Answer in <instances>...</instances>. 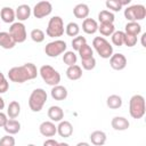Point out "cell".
<instances>
[{
  "label": "cell",
  "mask_w": 146,
  "mask_h": 146,
  "mask_svg": "<svg viewBox=\"0 0 146 146\" xmlns=\"http://www.w3.org/2000/svg\"><path fill=\"white\" fill-rule=\"evenodd\" d=\"M66 76L70 80H79L82 76V70H81V67L79 65H76V64L70 65L68 68L66 70Z\"/></svg>",
  "instance_id": "cell-21"
},
{
  "label": "cell",
  "mask_w": 146,
  "mask_h": 146,
  "mask_svg": "<svg viewBox=\"0 0 146 146\" xmlns=\"http://www.w3.org/2000/svg\"><path fill=\"white\" fill-rule=\"evenodd\" d=\"M8 88H9V83H8V81H7L6 79L0 82V94L6 92V91L8 90Z\"/></svg>",
  "instance_id": "cell-40"
},
{
  "label": "cell",
  "mask_w": 146,
  "mask_h": 146,
  "mask_svg": "<svg viewBox=\"0 0 146 146\" xmlns=\"http://www.w3.org/2000/svg\"><path fill=\"white\" fill-rule=\"evenodd\" d=\"M115 19L113 13L108 11V10H102L98 14V21L99 23H113Z\"/></svg>",
  "instance_id": "cell-29"
},
{
  "label": "cell",
  "mask_w": 146,
  "mask_h": 146,
  "mask_svg": "<svg viewBox=\"0 0 146 146\" xmlns=\"http://www.w3.org/2000/svg\"><path fill=\"white\" fill-rule=\"evenodd\" d=\"M21 113V105L18 102L13 100L9 103L8 105V110H7V115L10 119H16Z\"/></svg>",
  "instance_id": "cell-25"
},
{
  "label": "cell",
  "mask_w": 146,
  "mask_h": 146,
  "mask_svg": "<svg viewBox=\"0 0 146 146\" xmlns=\"http://www.w3.org/2000/svg\"><path fill=\"white\" fill-rule=\"evenodd\" d=\"M16 42L11 38L9 32H0V47L5 49H11L14 48Z\"/></svg>",
  "instance_id": "cell-15"
},
{
  "label": "cell",
  "mask_w": 146,
  "mask_h": 146,
  "mask_svg": "<svg viewBox=\"0 0 146 146\" xmlns=\"http://www.w3.org/2000/svg\"><path fill=\"white\" fill-rule=\"evenodd\" d=\"M40 133L44 137H52L57 132V127L51 122V121H44L40 124L39 127Z\"/></svg>",
  "instance_id": "cell-12"
},
{
  "label": "cell",
  "mask_w": 146,
  "mask_h": 146,
  "mask_svg": "<svg viewBox=\"0 0 146 146\" xmlns=\"http://www.w3.org/2000/svg\"><path fill=\"white\" fill-rule=\"evenodd\" d=\"M79 55H80V57H81V59H87V58H90V57H92V55H94V51H92V49H91V47L90 46H88L87 43H84L79 50Z\"/></svg>",
  "instance_id": "cell-31"
},
{
  "label": "cell",
  "mask_w": 146,
  "mask_h": 146,
  "mask_svg": "<svg viewBox=\"0 0 146 146\" xmlns=\"http://www.w3.org/2000/svg\"><path fill=\"white\" fill-rule=\"evenodd\" d=\"M66 42L63 40H55L49 42L46 47H44V52L47 56L49 57H57L59 55H62L65 50H66Z\"/></svg>",
  "instance_id": "cell-8"
},
{
  "label": "cell",
  "mask_w": 146,
  "mask_h": 146,
  "mask_svg": "<svg viewBox=\"0 0 146 146\" xmlns=\"http://www.w3.org/2000/svg\"><path fill=\"white\" fill-rule=\"evenodd\" d=\"M145 98L141 95H133L129 102V113L133 119H141L145 115Z\"/></svg>",
  "instance_id": "cell-2"
},
{
  "label": "cell",
  "mask_w": 146,
  "mask_h": 146,
  "mask_svg": "<svg viewBox=\"0 0 146 146\" xmlns=\"http://www.w3.org/2000/svg\"><path fill=\"white\" fill-rule=\"evenodd\" d=\"M0 145H1V146H14V145H15V139H14V137H11L10 135L3 136V137L0 139Z\"/></svg>",
  "instance_id": "cell-39"
},
{
  "label": "cell",
  "mask_w": 146,
  "mask_h": 146,
  "mask_svg": "<svg viewBox=\"0 0 146 146\" xmlns=\"http://www.w3.org/2000/svg\"><path fill=\"white\" fill-rule=\"evenodd\" d=\"M124 29H125V33L127 34H131V35H136V36L141 32V26L137 22H129V23H127Z\"/></svg>",
  "instance_id": "cell-27"
},
{
  "label": "cell",
  "mask_w": 146,
  "mask_h": 146,
  "mask_svg": "<svg viewBox=\"0 0 146 146\" xmlns=\"http://www.w3.org/2000/svg\"><path fill=\"white\" fill-rule=\"evenodd\" d=\"M81 64H82V67L87 71H90V70H94L95 66H96V59L92 57L90 58H87V59H81Z\"/></svg>",
  "instance_id": "cell-35"
},
{
  "label": "cell",
  "mask_w": 146,
  "mask_h": 146,
  "mask_svg": "<svg viewBox=\"0 0 146 146\" xmlns=\"http://www.w3.org/2000/svg\"><path fill=\"white\" fill-rule=\"evenodd\" d=\"M88 145H89L88 143H79L78 144V146H88Z\"/></svg>",
  "instance_id": "cell-46"
},
{
  "label": "cell",
  "mask_w": 146,
  "mask_h": 146,
  "mask_svg": "<svg viewBox=\"0 0 146 146\" xmlns=\"http://www.w3.org/2000/svg\"><path fill=\"white\" fill-rule=\"evenodd\" d=\"M46 33L50 38H58L64 34V22L59 16H54L49 19Z\"/></svg>",
  "instance_id": "cell-6"
},
{
  "label": "cell",
  "mask_w": 146,
  "mask_h": 146,
  "mask_svg": "<svg viewBox=\"0 0 146 146\" xmlns=\"http://www.w3.org/2000/svg\"><path fill=\"white\" fill-rule=\"evenodd\" d=\"M82 30L87 34H94L98 31V24L92 18H84L82 23Z\"/></svg>",
  "instance_id": "cell-17"
},
{
  "label": "cell",
  "mask_w": 146,
  "mask_h": 146,
  "mask_svg": "<svg viewBox=\"0 0 146 146\" xmlns=\"http://www.w3.org/2000/svg\"><path fill=\"white\" fill-rule=\"evenodd\" d=\"M3 129L9 135H15L21 130V123L18 121H16L15 119H9V120H7L6 124L3 125Z\"/></svg>",
  "instance_id": "cell-22"
},
{
  "label": "cell",
  "mask_w": 146,
  "mask_h": 146,
  "mask_svg": "<svg viewBox=\"0 0 146 146\" xmlns=\"http://www.w3.org/2000/svg\"><path fill=\"white\" fill-rule=\"evenodd\" d=\"M31 39L36 43L42 42L44 40V32L40 29H34L31 31Z\"/></svg>",
  "instance_id": "cell-33"
},
{
  "label": "cell",
  "mask_w": 146,
  "mask_h": 146,
  "mask_svg": "<svg viewBox=\"0 0 146 146\" xmlns=\"http://www.w3.org/2000/svg\"><path fill=\"white\" fill-rule=\"evenodd\" d=\"M92 46L102 58H110L113 55V47L103 36H96L92 40Z\"/></svg>",
  "instance_id": "cell-4"
},
{
  "label": "cell",
  "mask_w": 146,
  "mask_h": 146,
  "mask_svg": "<svg viewBox=\"0 0 146 146\" xmlns=\"http://www.w3.org/2000/svg\"><path fill=\"white\" fill-rule=\"evenodd\" d=\"M39 73H40L42 80L49 86H56L60 82V74L50 65L41 66Z\"/></svg>",
  "instance_id": "cell-5"
},
{
  "label": "cell",
  "mask_w": 146,
  "mask_h": 146,
  "mask_svg": "<svg viewBox=\"0 0 146 146\" xmlns=\"http://www.w3.org/2000/svg\"><path fill=\"white\" fill-rule=\"evenodd\" d=\"M137 43V36L136 35H131V34H124V42L123 44H125L127 47H133Z\"/></svg>",
  "instance_id": "cell-38"
},
{
  "label": "cell",
  "mask_w": 146,
  "mask_h": 146,
  "mask_svg": "<svg viewBox=\"0 0 146 146\" xmlns=\"http://www.w3.org/2000/svg\"><path fill=\"white\" fill-rule=\"evenodd\" d=\"M106 7L113 11H120L122 8V5L119 0H106Z\"/></svg>",
  "instance_id": "cell-37"
},
{
  "label": "cell",
  "mask_w": 146,
  "mask_h": 146,
  "mask_svg": "<svg viewBox=\"0 0 146 146\" xmlns=\"http://www.w3.org/2000/svg\"><path fill=\"white\" fill-rule=\"evenodd\" d=\"M114 30H115V27H114L113 23H100V25L98 26V31L104 36L112 35L113 32H114Z\"/></svg>",
  "instance_id": "cell-28"
},
{
  "label": "cell",
  "mask_w": 146,
  "mask_h": 146,
  "mask_svg": "<svg viewBox=\"0 0 146 146\" xmlns=\"http://www.w3.org/2000/svg\"><path fill=\"white\" fill-rule=\"evenodd\" d=\"M57 132L63 138H68L73 133V127L68 121H59L57 127Z\"/></svg>",
  "instance_id": "cell-13"
},
{
  "label": "cell",
  "mask_w": 146,
  "mask_h": 146,
  "mask_svg": "<svg viewBox=\"0 0 146 146\" xmlns=\"http://www.w3.org/2000/svg\"><path fill=\"white\" fill-rule=\"evenodd\" d=\"M145 36H146V33H144L141 35V44H143V47H146V44H145Z\"/></svg>",
  "instance_id": "cell-45"
},
{
  "label": "cell",
  "mask_w": 146,
  "mask_h": 146,
  "mask_svg": "<svg viewBox=\"0 0 146 146\" xmlns=\"http://www.w3.org/2000/svg\"><path fill=\"white\" fill-rule=\"evenodd\" d=\"M46 100H47V92L41 88L34 89L31 92L30 98H29L30 110L32 112H40L42 110Z\"/></svg>",
  "instance_id": "cell-3"
},
{
  "label": "cell",
  "mask_w": 146,
  "mask_h": 146,
  "mask_svg": "<svg viewBox=\"0 0 146 146\" xmlns=\"http://www.w3.org/2000/svg\"><path fill=\"white\" fill-rule=\"evenodd\" d=\"M0 16L5 23H13L16 18V14H15L14 9L10 7H3L0 11Z\"/></svg>",
  "instance_id": "cell-24"
},
{
  "label": "cell",
  "mask_w": 146,
  "mask_h": 146,
  "mask_svg": "<svg viewBox=\"0 0 146 146\" xmlns=\"http://www.w3.org/2000/svg\"><path fill=\"white\" fill-rule=\"evenodd\" d=\"M124 34L125 33L122 32V31H114L113 34H112V42H113V44H115L117 47L122 46L123 42H124Z\"/></svg>",
  "instance_id": "cell-30"
},
{
  "label": "cell",
  "mask_w": 146,
  "mask_h": 146,
  "mask_svg": "<svg viewBox=\"0 0 146 146\" xmlns=\"http://www.w3.org/2000/svg\"><path fill=\"white\" fill-rule=\"evenodd\" d=\"M15 14H16V18L19 22L26 21L31 16V8H30L29 5H21V6L17 7Z\"/></svg>",
  "instance_id": "cell-16"
},
{
  "label": "cell",
  "mask_w": 146,
  "mask_h": 146,
  "mask_svg": "<svg viewBox=\"0 0 146 146\" xmlns=\"http://www.w3.org/2000/svg\"><path fill=\"white\" fill-rule=\"evenodd\" d=\"M124 17L129 22L141 21L146 17V8L144 5H132L124 10Z\"/></svg>",
  "instance_id": "cell-7"
},
{
  "label": "cell",
  "mask_w": 146,
  "mask_h": 146,
  "mask_svg": "<svg viewBox=\"0 0 146 146\" xmlns=\"http://www.w3.org/2000/svg\"><path fill=\"white\" fill-rule=\"evenodd\" d=\"M43 145H44V146H50V145L56 146V145H59V143L56 141L55 139H48V140H46V141L43 143Z\"/></svg>",
  "instance_id": "cell-42"
},
{
  "label": "cell",
  "mask_w": 146,
  "mask_h": 146,
  "mask_svg": "<svg viewBox=\"0 0 146 146\" xmlns=\"http://www.w3.org/2000/svg\"><path fill=\"white\" fill-rule=\"evenodd\" d=\"M106 104L112 110H117L122 106V98L117 95H111L107 97V100H106Z\"/></svg>",
  "instance_id": "cell-26"
},
{
  "label": "cell",
  "mask_w": 146,
  "mask_h": 146,
  "mask_svg": "<svg viewBox=\"0 0 146 146\" xmlns=\"http://www.w3.org/2000/svg\"><path fill=\"white\" fill-rule=\"evenodd\" d=\"M110 65L113 70L121 71L127 66V58L123 54H114L110 57Z\"/></svg>",
  "instance_id": "cell-11"
},
{
  "label": "cell",
  "mask_w": 146,
  "mask_h": 146,
  "mask_svg": "<svg viewBox=\"0 0 146 146\" xmlns=\"http://www.w3.org/2000/svg\"><path fill=\"white\" fill-rule=\"evenodd\" d=\"M111 124H112V128L114 130H117V131L127 130L129 128V125H130L129 121L125 117H123V116H115V117H113Z\"/></svg>",
  "instance_id": "cell-14"
},
{
  "label": "cell",
  "mask_w": 146,
  "mask_h": 146,
  "mask_svg": "<svg viewBox=\"0 0 146 146\" xmlns=\"http://www.w3.org/2000/svg\"><path fill=\"white\" fill-rule=\"evenodd\" d=\"M5 79H6V78H5V75H3V74L0 72V82H1V81H3Z\"/></svg>",
  "instance_id": "cell-47"
},
{
  "label": "cell",
  "mask_w": 146,
  "mask_h": 146,
  "mask_svg": "<svg viewBox=\"0 0 146 146\" xmlns=\"http://www.w3.org/2000/svg\"><path fill=\"white\" fill-rule=\"evenodd\" d=\"M89 7L86 5V3H79L74 7L73 9V14L76 18H80V19H84L88 17L89 15Z\"/></svg>",
  "instance_id": "cell-20"
},
{
  "label": "cell",
  "mask_w": 146,
  "mask_h": 146,
  "mask_svg": "<svg viewBox=\"0 0 146 146\" xmlns=\"http://www.w3.org/2000/svg\"><path fill=\"white\" fill-rule=\"evenodd\" d=\"M48 117L54 122H59L64 117V112L59 106H50L48 110Z\"/></svg>",
  "instance_id": "cell-19"
},
{
  "label": "cell",
  "mask_w": 146,
  "mask_h": 146,
  "mask_svg": "<svg viewBox=\"0 0 146 146\" xmlns=\"http://www.w3.org/2000/svg\"><path fill=\"white\" fill-rule=\"evenodd\" d=\"M9 33L16 43H22L26 40V29L22 22L13 23L9 29Z\"/></svg>",
  "instance_id": "cell-9"
},
{
  "label": "cell",
  "mask_w": 146,
  "mask_h": 146,
  "mask_svg": "<svg viewBox=\"0 0 146 146\" xmlns=\"http://www.w3.org/2000/svg\"><path fill=\"white\" fill-rule=\"evenodd\" d=\"M52 11V6L49 1H40L33 8V15L35 18H43Z\"/></svg>",
  "instance_id": "cell-10"
},
{
  "label": "cell",
  "mask_w": 146,
  "mask_h": 146,
  "mask_svg": "<svg viewBox=\"0 0 146 146\" xmlns=\"http://www.w3.org/2000/svg\"><path fill=\"white\" fill-rule=\"evenodd\" d=\"M65 32H66V34L68 36H76L79 34V32H80V27H79V25L76 23L71 22V23H68L66 25Z\"/></svg>",
  "instance_id": "cell-32"
},
{
  "label": "cell",
  "mask_w": 146,
  "mask_h": 146,
  "mask_svg": "<svg viewBox=\"0 0 146 146\" xmlns=\"http://www.w3.org/2000/svg\"><path fill=\"white\" fill-rule=\"evenodd\" d=\"M7 120H8V119H7V115L0 111V128H3V125H5L6 122H7Z\"/></svg>",
  "instance_id": "cell-41"
},
{
  "label": "cell",
  "mask_w": 146,
  "mask_h": 146,
  "mask_svg": "<svg viewBox=\"0 0 146 146\" xmlns=\"http://www.w3.org/2000/svg\"><path fill=\"white\" fill-rule=\"evenodd\" d=\"M84 43H87L84 36H75V38L72 40V47H73V49L76 50V51H78Z\"/></svg>",
  "instance_id": "cell-36"
},
{
  "label": "cell",
  "mask_w": 146,
  "mask_h": 146,
  "mask_svg": "<svg viewBox=\"0 0 146 146\" xmlns=\"http://www.w3.org/2000/svg\"><path fill=\"white\" fill-rule=\"evenodd\" d=\"M38 75L36 66L32 63H26L22 66H16L9 70L8 78L10 81L16 83H23L27 80H33Z\"/></svg>",
  "instance_id": "cell-1"
},
{
  "label": "cell",
  "mask_w": 146,
  "mask_h": 146,
  "mask_svg": "<svg viewBox=\"0 0 146 146\" xmlns=\"http://www.w3.org/2000/svg\"><path fill=\"white\" fill-rule=\"evenodd\" d=\"M90 140L94 145L96 146H100V145H104L105 141H106V133L104 131H100V130H96L94 132H91L90 135Z\"/></svg>",
  "instance_id": "cell-23"
},
{
  "label": "cell",
  "mask_w": 146,
  "mask_h": 146,
  "mask_svg": "<svg viewBox=\"0 0 146 146\" xmlns=\"http://www.w3.org/2000/svg\"><path fill=\"white\" fill-rule=\"evenodd\" d=\"M76 59H78V57H76V55H75L73 51H66V52L64 54V56H63V62H64L67 66L75 64V63H76Z\"/></svg>",
  "instance_id": "cell-34"
},
{
  "label": "cell",
  "mask_w": 146,
  "mask_h": 146,
  "mask_svg": "<svg viewBox=\"0 0 146 146\" xmlns=\"http://www.w3.org/2000/svg\"><path fill=\"white\" fill-rule=\"evenodd\" d=\"M51 97L55 100H64L67 97V90H66V88L63 87V86H59V84L52 86Z\"/></svg>",
  "instance_id": "cell-18"
},
{
  "label": "cell",
  "mask_w": 146,
  "mask_h": 146,
  "mask_svg": "<svg viewBox=\"0 0 146 146\" xmlns=\"http://www.w3.org/2000/svg\"><path fill=\"white\" fill-rule=\"evenodd\" d=\"M3 107H5V100L2 99V97H0V111L3 110Z\"/></svg>",
  "instance_id": "cell-44"
},
{
  "label": "cell",
  "mask_w": 146,
  "mask_h": 146,
  "mask_svg": "<svg viewBox=\"0 0 146 146\" xmlns=\"http://www.w3.org/2000/svg\"><path fill=\"white\" fill-rule=\"evenodd\" d=\"M119 1H120V3L122 6H127V5H129L131 2V0H119Z\"/></svg>",
  "instance_id": "cell-43"
}]
</instances>
